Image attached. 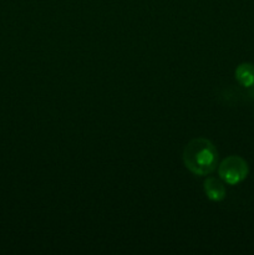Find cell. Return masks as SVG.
Masks as SVG:
<instances>
[{"mask_svg":"<svg viewBox=\"0 0 254 255\" xmlns=\"http://www.w3.org/2000/svg\"><path fill=\"white\" fill-rule=\"evenodd\" d=\"M203 189L206 196L213 202H221L226 198V187L216 177H208L203 182Z\"/></svg>","mask_w":254,"mask_h":255,"instance_id":"obj_3","label":"cell"},{"mask_svg":"<svg viewBox=\"0 0 254 255\" xmlns=\"http://www.w3.org/2000/svg\"><path fill=\"white\" fill-rule=\"evenodd\" d=\"M236 79L243 87H254V64L243 62L236 69Z\"/></svg>","mask_w":254,"mask_h":255,"instance_id":"obj_4","label":"cell"},{"mask_svg":"<svg viewBox=\"0 0 254 255\" xmlns=\"http://www.w3.org/2000/svg\"><path fill=\"white\" fill-rule=\"evenodd\" d=\"M249 166L244 158L239 156H229L221 162L218 174L223 182L229 186H236L248 177Z\"/></svg>","mask_w":254,"mask_h":255,"instance_id":"obj_2","label":"cell"},{"mask_svg":"<svg viewBox=\"0 0 254 255\" xmlns=\"http://www.w3.org/2000/svg\"><path fill=\"white\" fill-rule=\"evenodd\" d=\"M183 163L196 176H207L218 166V151L209 139L198 137L184 147Z\"/></svg>","mask_w":254,"mask_h":255,"instance_id":"obj_1","label":"cell"}]
</instances>
